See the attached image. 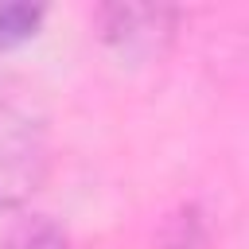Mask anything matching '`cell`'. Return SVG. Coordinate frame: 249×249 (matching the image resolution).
<instances>
[{
    "mask_svg": "<svg viewBox=\"0 0 249 249\" xmlns=\"http://www.w3.org/2000/svg\"><path fill=\"white\" fill-rule=\"evenodd\" d=\"M54 167L51 117L27 89H0V214H19Z\"/></svg>",
    "mask_w": 249,
    "mask_h": 249,
    "instance_id": "6da1fadb",
    "label": "cell"
},
{
    "mask_svg": "<svg viewBox=\"0 0 249 249\" xmlns=\"http://www.w3.org/2000/svg\"><path fill=\"white\" fill-rule=\"evenodd\" d=\"M179 8L167 4H101L93 12L97 39L128 66L160 62L179 35Z\"/></svg>",
    "mask_w": 249,
    "mask_h": 249,
    "instance_id": "7a4b0ae2",
    "label": "cell"
},
{
    "mask_svg": "<svg viewBox=\"0 0 249 249\" xmlns=\"http://www.w3.org/2000/svg\"><path fill=\"white\" fill-rule=\"evenodd\" d=\"M0 249H74V245H70V233H66L51 214L19 210V214L4 226Z\"/></svg>",
    "mask_w": 249,
    "mask_h": 249,
    "instance_id": "3957f363",
    "label": "cell"
},
{
    "mask_svg": "<svg viewBox=\"0 0 249 249\" xmlns=\"http://www.w3.org/2000/svg\"><path fill=\"white\" fill-rule=\"evenodd\" d=\"M160 245L163 249H210V222H206L202 206H195V202L175 206L160 230Z\"/></svg>",
    "mask_w": 249,
    "mask_h": 249,
    "instance_id": "277c9868",
    "label": "cell"
},
{
    "mask_svg": "<svg viewBox=\"0 0 249 249\" xmlns=\"http://www.w3.org/2000/svg\"><path fill=\"white\" fill-rule=\"evenodd\" d=\"M43 19H47L43 4H27V0L0 4V51H16V47L31 43L43 31Z\"/></svg>",
    "mask_w": 249,
    "mask_h": 249,
    "instance_id": "5b68a950",
    "label": "cell"
}]
</instances>
